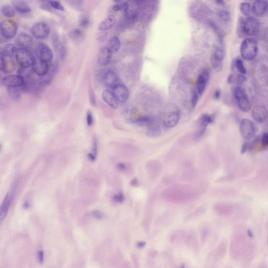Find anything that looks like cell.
Wrapping results in <instances>:
<instances>
[{
	"label": "cell",
	"instance_id": "6da1fadb",
	"mask_svg": "<svg viewBox=\"0 0 268 268\" xmlns=\"http://www.w3.org/2000/svg\"><path fill=\"white\" fill-rule=\"evenodd\" d=\"M195 190L189 186H177L166 190L164 196L166 200L175 202H183L196 197Z\"/></svg>",
	"mask_w": 268,
	"mask_h": 268
},
{
	"label": "cell",
	"instance_id": "7a4b0ae2",
	"mask_svg": "<svg viewBox=\"0 0 268 268\" xmlns=\"http://www.w3.org/2000/svg\"><path fill=\"white\" fill-rule=\"evenodd\" d=\"M258 45L256 41L252 38H247L241 45V55L243 59L252 60L257 55Z\"/></svg>",
	"mask_w": 268,
	"mask_h": 268
},
{
	"label": "cell",
	"instance_id": "3957f363",
	"mask_svg": "<svg viewBox=\"0 0 268 268\" xmlns=\"http://www.w3.org/2000/svg\"><path fill=\"white\" fill-rule=\"evenodd\" d=\"M15 55L17 62L23 68L32 67L35 59L32 52L25 48H17Z\"/></svg>",
	"mask_w": 268,
	"mask_h": 268
},
{
	"label": "cell",
	"instance_id": "277c9868",
	"mask_svg": "<svg viewBox=\"0 0 268 268\" xmlns=\"http://www.w3.org/2000/svg\"><path fill=\"white\" fill-rule=\"evenodd\" d=\"M17 28V24L13 20H6L1 22L0 32L5 38L10 39L14 38L16 36Z\"/></svg>",
	"mask_w": 268,
	"mask_h": 268
},
{
	"label": "cell",
	"instance_id": "5b68a950",
	"mask_svg": "<svg viewBox=\"0 0 268 268\" xmlns=\"http://www.w3.org/2000/svg\"><path fill=\"white\" fill-rule=\"evenodd\" d=\"M234 96L237 101L240 109L245 112H248L251 109V105L245 91L241 87H237L234 91Z\"/></svg>",
	"mask_w": 268,
	"mask_h": 268
},
{
	"label": "cell",
	"instance_id": "8992f818",
	"mask_svg": "<svg viewBox=\"0 0 268 268\" xmlns=\"http://www.w3.org/2000/svg\"><path fill=\"white\" fill-rule=\"evenodd\" d=\"M214 118L212 115L209 114H204L201 117L198 122V127L194 134V139L199 141L202 138L206 132L207 126L209 124L212 123Z\"/></svg>",
	"mask_w": 268,
	"mask_h": 268
},
{
	"label": "cell",
	"instance_id": "52a82bcc",
	"mask_svg": "<svg viewBox=\"0 0 268 268\" xmlns=\"http://www.w3.org/2000/svg\"><path fill=\"white\" fill-rule=\"evenodd\" d=\"M49 26L44 22H38L35 24L31 28L32 35L37 39H45L50 34Z\"/></svg>",
	"mask_w": 268,
	"mask_h": 268
},
{
	"label": "cell",
	"instance_id": "ba28073f",
	"mask_svg": "<svg viewBox=\"0 0 268 268\" xmlns=\"http://www.w3.org/2000/svg\"><path fill=\"white\" fill-rule=\"evenodd\" d=\"M240 132L243 138L248 140L252 138L255 134V127L254 123L249 119H243L241 122Z\"/></svg>",
	"mask_w": 268,
	"mask_h": 268
},
{
	"label": "cell",
	"instance_id": "9c48e42d",
	"mask_svg": "<svg viewBox=\"0 0 268 268\" xmlns=\"http://www.w3.org/2000/svg\"><path fill=\"white\" fill-rule=\"evenodd\" d=\"M2 83L7 88H21L24 84V80L18 75H9L3 78Z\"/></svg>",
	"mask_w": 268,
	"mask_h": 268
},
{
	"label": "cell",
	"instance_id": "30bf717a",
	"mask_svg": "<svg viewBox=\"0 0 268 268\" xmlns=\"http://www.w3.org/2000/svg\"><path fill=\"white\" fill-rule=\"evenodd\" d=\"M36 54L38 58L50 64L53 59V52L49 47L45 43H40L37 46Z\"/></svg>",
	"mask_w": 268,
	"mask_h": 268
},
{
	"label": "cell",
	"instance_id": "8fae6325",
	"mask_svg": "<svg viewBox=\"0 0 268 268\" xmlns=\"http://www.w3.org/2000/svg\"><path fill=\"white\" fill-rule=\"evenodd\" d=\"M260 29V23L257 18L249 17L243 23V32L249 36L257 34Z\"/></svg>",
	"mask_w": 268,
	"mask_h": 268
},
{
	"label": "cell",
	"instance_id": "7c38bea8",
	"mask_svg": "<svg viewBox=\"0 0 268 268\" xmlns=\"http://www.w3.org/2000/svg\"><path fill=\"white\" fill-rule=\"evenodd\" d=\"M32 68V70L36 75L39 77H41L48 72L50 67L49 64L37 58L35 59Z\"/></svg>",
	"mask_w": 268,
	"mask_h": 268
},
{
	"label": "cell",
	"instance_id": "4fadbf2b",
	"mask_svg": "<svg viewBox=\"0 0 268 268\" xmlns=\"http://www.w3.org/2000/svg\"><path fill=\"white\" fill-rule=\"evenodd\" d=\"M180 118L179 112L172 111L166 114L163 118V124L167 128H170L177 124Z\"/></svg>",
	"mask_w": 268,
	"mask_h": 268
},
{
	"label": "cell",
	"instance_id": "5bb4252c",
	"mask_svg": "<svg viewBox=\"0 0 268 268\" xmlns=\"http://www.w3.org/2000/svg\"><path fill=\"white\" fill-rule=\"evenodd\" d=\"M114 94L116 96L118 102H125L128 99L130 92L125 85L120 83L113 89Z\"/></svg>",
	"mask_w": 268,
	"mask_h": 268
},
{
	"label": "cell",
	"instance_id": "9a60e30c",
	"mask_svg": "<svg viewBox=\"0 0 268 268\" xmlns=\"http://www.w3.org/2000/svg\"><path fill=\"white\" fill-rule=\"evenodd\" d=\"M102 98L105 102L113 109H115L118 107V101L113 91L109 89H105L103 91Z\"/></svg>",
	"mask_w": 268,
	"mask_h": 268
},
{
	"label": "cell",
	"instance_id": "2e32d148",
	"mask_svg": "<svg viewBox=\"0 0 268 268\" xmlns=\"http://www.w3.org/2000/svg\"><path fill=\"white\" fill-rule=\"evenodd\" d=\"M15 43L16 45L20 47V48L27 49L32 45L33 38L30 35L22 33L16 37Z\"/></svg>",
	"mask_w": 268,
	"mask_h": 268
},
{
	"label": "cell",
	"instance_id": "e0dca14e",
	"mask_svg": "<svg viewBox=\"0 0 268 268\" xmlns=\"http://www.w3.org/2000/svg\"><path fill=\"white\" fill-rule=\"evenodd\" d=\"M104 83L108 88L113 90L117 85L120 84L118 77L115 73L109 71H107L104 77Z\"/></svg>",
	"mask_w": 268,
	"mask_h": 268
},
{
	"label": "cell",
	"instance_id": "ac0fdd59",
	"mask_svg": "<svg viewBox=\"0 0 268 268\" xmlns=\"http://www.w3.org/2000/svg\"><path fill=\"white\" fill-rule=\"evenodd\" d=\"M252 116L254 120L258 123H262L267 118L268 112L264 107L258 105L252 109Z\"/></svg>",
	"mask_w": 268,
	"mask_h": 268
},
{
	"label": "cell",
	"instance_id": "d6986e66",
	"mask_svg": "<svg viewBox=\"0 0 268 268\" xmlns=\"http://www.w3.org/2000/svg\"><path fill=\"white\" fill-rule=\"evenodd\" d=\"M0 69L4 73L12 72L15 69V64L13 58L4 57L0 56Z\"/></svg>",
	"mask_w": 268,
	"mask_h": 268
},
{
	"label": "cell",
	"instance_id": "ffe728a7",
	"mask_svg": "<svg viewBox=\"0 0 268 268\" xmlns=\"http://www.w3.org/2000/svg\"><path fill=\"white\" fill-rule=\"evenodd\" d=\"M161 134V128L159 123L156 120L152 119L147 125L146 135L150 137H157Z\"/></svg>",
	"mask_w": 268,
	"mask_h": 268
},
{
	"label": "cell",
	"instance_id": "44dd1931",
	"mask_svg": "<svg viewBox=\"0 0 268 268\" xmlns=\"http://www.w3.org/2000/svg\"><path fill=\"white\" fill-rule=\"evenodd\" d=\"M209 78V75L206 71H203L198 77L196 81V90L200 96H202L204 92Z\"/></svg>",
	"mask_w": 268,
	"mask_h": 268
},
{
	"label": "cell",
	"instance_id": "7402d4cb",
	"mask_svg": "<svg viewBox=\"0 0 268 268\" xmlns=\"http://www.w3.org/2000/svg\"><path fill=\"white\" fill-rule=\"evenodd\" d=\"M112 54V53L107 47L101 48L98 53V60L99 63L103 66L108 64L111 60Z\"/></svg>",
	"mask_w": 268,
	"mask_h": 268
},
{
	"label": "cell",
	"instance_id": "603a6c76",
	"mask_svg": "<svg viewBox=\"0 0 268 268\" xmlns=\"http://www.w3.org/2000/svg\"><path fill=\"white\" fill-rule=\"evenodd\" d=\"M11 203V196L9 193H7L5 196L0 208V222H2L7 216L8 212Z\"/></svg>",
	"mask_w": 268,
	"mask_h": 268
},
{
	"label": "cell",
	"instance_id": "cb8c5ba5",
	"mask_svg": "<svg viewBox=\"0 0 268 268\" xmlns=\"http://www.w3.org/2000/svg\"><path fill=\"white\" fill-rule=\"evenodd\" d=\"M116 22V18L115 16L113 15H109L99 24L98 28L101 31L104 32L114 27V26L115 25Z\"/></svg>",
	"mask_w": 268,
	"mask_h": 268
},
{
	"label": "cell",
	"instance_id": "d4e9b609",
	"mask_svg": "<svg viewBox=\"0 0 268 268\" xmlns=\"http://www.w3.org/2000/svg\"><path fill=\"white\" fill-rule=\"evenodd\" d=\"M268 3L264 1H256L252 5V11L258 16L264 15L268 10Z\"/></svg>",
	"mask_w": 268,
	"mask_h": 268
},
{
	"label": "cell",
	"instance_id": "484cf974",
	"mask_svg": "<svg viewBox=\"0 0 268 268\" xmlns=\"http://www.w3.org/2000/svg\"><path fill=\"white\" fill-rule=\"evenodd\" d=\"M84 33L80 28H75L70 31L68 36L71 41L75 43H79L83 40L84 38Z\"/></svg>",
	"mask_w": 268,
	"mask_h": 268
},
{
	"label": "cell",
	"instance_id": "4316f807",
	"mask_svg": "<svg viewBox=\"0 0 268 268\" xmlns=\"http://www.w3.org/2000/svg\"><path fill=\"white\" fill-rule=\"evenodd\" d=\"M15 9L21 13H28L31 11V8L28 3L24 1H13L12 2Z\"/></svg>",
	"mask_w": 268,
	"mask_h": 268
},
{
	"label": "cell",
	"instance_id": "83f0119b",
	"mask_svg": "<svg viewBox=\"0 0 268 268\" xmlns=\"http://www.w3.org/2000/svg\"><path fill=\"white\" fill-rule=\"evenodd\" d=\"M15 46L12 43H7L1 48L0 56L8 58H13L16 52Z\"/></svg>",
	"mask_w": 268,
	"mask_h": 268
},
{
	"label": "cell",
	"instance_id": "f1b7e54d",
	"mask_svg": "<svg viewBox=\"0 0 268 268\" xmlns=\"http://www.w3.org/2000/svg\"><path fill=\"white\" fill-rule=\"evenodd\" d=\"M120 46L121 43L118 37H112L111 38H109V41H108L107 47L112 54H115L118 52L120 49Z\"/></svg>",
	"mask_w": 268,
	"mask_h": 268
},
{
	"label": "cell",
	"instance_id": "f546056e",
	"mask_svg": "<svg viewBox=\"0 0 268 268\" xmlns=\"http://www.w3.org/2000/svg\"><path fill=\"white\" fill-rule=\"evenodd\" d=\"M55 67H52L51 68L49 69L48 72L46 75L41 77H39V83L41 85H46L51 83L54 77V72H55Z\"/></svg>",
	"mask_w": 268,
	"mask_h": 268
},
{
	"label": "cell",
	"instance_id": "4dcf8cb0",
	"mask_svg": "<svg viewBox=\"0 0 268 268\" xmlns=\"http://www.w3.org/2000/svg\"><path fill=\"white\" fill-rule=\"evenodd\" d=\"M134 3L135 2L128 1L127 5L124 10L125 15L128 17L133 18L136 16L137 5L136 3Z\"/></svg>",
	"mask_w": 268,
	"mask_h": 268
},
{
	"label": "cell",
	"instance_id": "1f68e13d",
	"mask_svg": "<svg viewBox=\"0 0 268 268\" xmlns=\"http://www.w3.org/2000/svg\"><path fill=\"white\" fill-rule=\"evenodd\" d=\"M54 46L56 51L60 56V57L62 59H64L66 56V49L64 47V45L62 43V41H60L58 38H54Z\"/></svg>",
	"mask_w": 268,
	"mask_h": 268
},
{
	"label": "cell",
	"instance_id": "d6a6232c",
	"mask_svg": "<svg viewBox=\"0 0 268 268\" xmlns=\"http://www.w3.org/2000/svg\"><path fill=\"white\" fill-rule=\"evenodd\" d=\"M223 60L220 59L215 55H212L211 57V63L214 70L216 72H219L223 68Z\"/></svg>",
	"mask_w": 268,
	"mask_h": 268
},
{
	"label": "cell",
	"instance_id": "836d02e7",
	"mask_svg": "<svg viewBox=\"0 0 268 268\" xmlns=\"http://www.w3.org/2000/svg\"><path fill=\"white\" fill-rule=\"evenodd\" d=\"M1 12L4 16L7 17H12L15 15L16 12L14 7L8 4H4L1 7Z\"/></svg>",
	"mask_w": 268,
	"mask_h": 268
},
{
	"label": "cell",
	"instance_id": "e575fe53",
	"mask_svg": "<svg viewBox=\"0 0 268 268\" xmlns=\"http://www.w3.org/2000/svg\"><path fill=\"white\" fill-rule=\"evenodd\" d=\"M9 96L14 100H18L20 98V93L18 88H7Z\"/></svg>",
	"mask_w": 268,
	"mask_h": 268
},
{
	"label": "cell",
	"instance_id": "d590c367",
	"mask_svg": "<svg viewBox=\"0 0 268 268\" xmlns=\"http://www.w3.org/2000/svg\"><path fill=\"white\" fill-rule=\"evenodd\" d=\"M240 10L241 13L246 16L250 14L251 11V5L249 2L241 3L240 5Z\"/></svg>",
	"mask_w": 268,
	"mask_h": 268
},
{
	"label": "cell",
	"instance_id": "8d00e7d4",
	"mask_svg": "<svg viewBox=\"0 0 268 268\" xmlns=\"http://www.w3.org/2000/svg\"><path fill=\"white\" fill-rule=\"evenodd\" d=\"M115 4L113 7V9L114 11H119L125 9L127 5L128 1H115Z\"/></svg>",
	"mask_w": 268,
	"mask_h": 268
},
{
	"label": "cell",
	"instance_id": "74e56055",
	"mask_svg": "<svg viewBox=\"0 0 268 268\" xmlns=\"http://www.w3.org/2000/svg\"><path fill=\"white\" fill-rule=\"evenodd\" d=\"M68 2L69 3L72 7H73L74 9H77L78 11H82L83 9V6H84V2L83 1H69Z\"/></svg>",
	"mask_w": 268,
	"mask_h": 268
},
{
	"label": "cell",
	"instance_id": "f35d334b",
	"mask_svg": "<svg viewBox=\"0 0 268 268\" xmlns=\"http://www.w3.org/2000/svg\"><path fill=\"white\" fill-rule=\"evenodd\" d=\"M213 55H215V56L220 58L222 60H223L224 58V52L223 49L220 46H217L214 50Z\"/></svg>",
	"mask_w": 268,
	"mask_h": 268
},
{
	"label": "cell",
	"instance_id": "ab89813d",
	"mask_svg": "<svg viewBox=\"0 0 268 268\" xmlns=\"http://www.w3.org/2000/svg\"><path fill=\"white\" fill-rule=\"evenodd\" d=\"M48 2L49 3V4L51 5V7L52 8L57 9V10L61 11H64V7L59 1H48Z\"/></svg>",
	"mask_w": 268,
	"mask_h": 268
},
{
	"label": "cell",
	"instance_id": "60d3db41",
	"mask_svg": "<svg viewBox=\"0 0 268 268\" xmlns=\"http://www.w3.org/2000/svg\"><path fill=\"white\" fill-rule=\"evenodd\" d=\"M200 94L198 93L196 90H194L193 92L192 96L191 99V107L192 109H194L196 107V105L198 102V99L200 98Z\"/></svg>",
	"mask_w": 268,
	"mask_h": 268
},
{
	"label": "cell",
	"instance_id": "b9f144b4",
	"mask_svg": "<svg viewBox=\"0 0 268 268\" xmlns=\"http://www.w3.org/2000/svg\"><path fill=\"white\" fill-rule=\"evenodd\" d=\"M218 15L220 20L223 22H228L230 20V14L226 10H220L218 13Z\"/></svg>",
	"mask_w": 268,
	"mask_h": 268
},
{
	"label": "cell",
	"instance_id": "7bdbcfd3",
	"mask_svg": "<svg viewBox=\"0 0 268 268\" xmlns=\"http://www.w3.org/2000/svg\"><path fill=\"white\" fill-rule=\"evenodd\" d=\"M236 66L237 70L239 71V72L241 73V74H245L246 73V69L244 67L243 62L240 59H237L236 62Z\"/></svg>",
	"mask_w": 268,
	"mask_h": 268
},
{
	"label": "cell",
	"instance_id": "ee69618b",
	"mask_svg": "<svg viewBox=\"0 0 268 268\" xmlns=\"http://www.w3.org/2000/svg\"><path fill=\"white\" fill-rule=\"evenodd\" d=\"M125 197L124 196V194L122 192L117 193L114 196L113 198V200L116 203H121L123 202L124 201Z\"/></svg>",
	"mask_w": 268,
	"mask_h": 268
},
{
	"label": "cell",
	"instance_id": "f6af8a7d",
	"mask_svg": "<svg viewBox=\"0 0 268 268\" xmlns=\"http://www.w3.org/2000/svg\"><path fill=\"white\" fill-rule=\"evenodd\" d=\"M90 20L87 17H83L80 21V25L83 28H88L90 25Z\"/></svg>",
	"mask_w": 268,
	"mask_h": 268
},
{
	"label": "cell",
	"instance_id": "bcb514c9",
	"mask_svg": "<svg viewBox=\"0 0 268 268\" xmlns=\"http://www.w3.org/2000/svg\"><path fill=\"white\" fill-rule=\"evenodd\" d=\"M86 123L89 126H91L93 124V117L91 111H88L86 113Z\"/></svg>",
	"mask_w": 268,
	"mask_h": 268
},
{
	"label": "cell",
	"instance_id": "7dc6e473",
	"mask_svg": "<svg viewBox=\"0 0 268 268\" xmlns=\"http://www.w3.org/2000/svg\"><path fill=\"white\" fill-rule=\"evenodd\" d=\"M261 143L264 147L268 146V133H265L262 135L261 139Z\"/></svg>",
	"mask_w": 268,
	"mask_h": 268
},
{
	"label": "cell",
	"instance_id": "c3c4849f",
	"mask_svg": "<svg viewBox=\"0 0 268 268\" xmlns=\"http://www.w3.org/2000/svg\"><path fill=\"white\" fill-rule=\"evenodd\" d=\"M37 257L38 259L39 262L40 264H43V259H44V253L43 250H39L38 252Z\"/></svg>",
	"mask_w": 268,
	"mask_h": 268
},
{
	"label": "cell",
	"instance_id": "681fc988",
	"mask_svg": "<svg viewBox=\"0 0 268 268\" xmlns=\"http://www.w3.org/2000/svg\"><path fill=\"white\" fill-rule=\"evenodd\" d=\"M246 80V78L243 75H238L237 77V82L239 84H241Z\"/></svg>",
	"mask_w": 268,
	"mask_h": 268
},
{
	"label": "cell",
	"instance_id": "f907efd6",
	"mask_svg": "<svg viewBox=\"0 0 268 268\" xmlns=\"http://www.w3.org/2000/svg\"><path fill=\"white\" fill-rule=\"evenodd\" d=\"M90 102H91V104L93 105H95L96 104V98H95V96H94V94L92 90H91L90 91Z\"/></svg>",
	"mask_w": 268,
	"mask_h": 268
},
{
	"label": "cell",
	"instance_id": "816d5d0a",
	"mask_svg": "<svg viewBox=\"0 0 268 268\" xmlns=\"http://www.w3.org/2000/svg\"><path fill=\"white\" fill-rule=\"evenodd\" d=\"M248 147H249V145H248L247 142H245V143L243 144L242 148H241V154H245V153L247 151V150L248 149Z\"/></svg>",
	"mask_w": 268,
	"mask_h": 268
},
{
	"label": "cell",
	"instance_id": "f5cc1de1",
	"mask_svg": "<svg viewBox=\"0 0 268 268\" xmlns=\"http://www.w3.org/2000/svg\"><path fill=\"white\" fill-rule=\"evenodd\" d=\"M93 215L95 218L100 219L103 217L102 214L100 212L98 211H95L93 212Z\"/></svg>",
	"mask_w": 268,
	"mask_h": 268
},
{
	"label": "cell",
	"instance_id": "db71d44e",
	"mask_svg": "<svg viewBox=\"0 0 268 268\" xmlns=\"http://www.w3.org/2000/svg\"><path fill=\"white\" fill-rule=\"evenodd\" d=\"M130 184L132 186H133V187H136V186H138V180L137 179L136 177H135V178L133 179L130 181Z\"/></svg>",
	"mask_w": 268,
	"mask_h": 268
},
{
	"label": "cell",
	"instance_id": "11a10c76",
	"mask_svg": "<svg viewBox=\"0 0 268 268\" xmlns=\"http://www.w3.org/2000/svg\"><path fill=\"white\" fill-rule=\"evenodd\" d=\"M117 167L118 170L120 171H124L127 168V166L125 164L123 163H119L117 164Z\"/></svg>",
	"mask_w": 268,
	"mask_h": 268
},
{
	"label": "cell",
	"instance_id": "9f6ffc18",
	"mask_svg": "<svg viewBox=\"0 0 268 268\" xmlns=\"http://www.w3.org/2000/svg\"><path fill=\"white\" fill-rule=\"evenodd\" d=\"M235 81V77H234L233 75H230L229 77L227 79V82L228 83L230 84H232L234 83Z\"/></svg>",
	"mask_w": 268,
	"mask_h": 268
},
{
	"label": "cell",
	"instance_id": "6f0895ef",
	"mask_svg": "<svg viewBox=\"0 0 268 268\" xmlns=\"http://www.w3.org/2000/svg\"><path fill=\"white\" fill-rule=\"evenodd\" d=\"M220 94H221L220 91L219 89H218L215 91L214 94V98L216 100H218L220 97Z\"/></svg>",
	"mask_w": 268,
	"mask_h": 268
},
{
	"label": "cell",
	"instance_id": "680465c9",
	"mask_svg": "<svg viewBox=\"0 0 268 268\" xmlns=\"http://www.w3.org/2000/svg\"><path fill=\"white\" fill-rule=\"evenodd\" d=\"M247 234L250 237H253V234H252V233L250 230H248L247 231Z\"/></svg>",
	"mask_w": 268,
	"mask_h": 268
},
{
	"label": "cell",
	"instance_id": "91938a15",
	"mask_svg": "<svg viewBox=\"0 0 268 268\" xmlns=\"http://www.w3.org/2000/svg\"><path fill=\"white\" fill-rule=\"evenodd\" d=\"M145 245V243L144 242H141V243H138V246L139 247H143Z\"/></svg>",
	"mask_w": 268,
	"mask_h": 268
},
{
	"label": "cell",
	"instance_id": "94428289",
	"mask_svg": "<svg viewBox=\"0 0 268 268\" xmlns=\"http://www.w3.org/2000/svg\"><path fill=\"white\" fill-rule=\"evenodd\" d=\"M216 2L219 5H224V2L222 1H216Z\"/></svg>",
	"mask_w": 268,
	"mask_h": 268
},
{
	"label": "cell",
	"instance_id": "6125c7cd",
	"mask_svg": "<svg viewBox=\"0 0 268 268\" xmlns=\"http://www.w3.org/2000/svg\"><path fill=\"white\" fill-rule=\"evenodd\" d=\"M181 268H184V267H183V266H182V267H181Z\"/></svg>",
	"mask_w": 268,
	"mask_h": 268
},
{
	"label": "cell",
	"instance_id": "be15d7a7",
	"mask_svg": "<svg viewBox=\"0 0 268 268\" xmlns=\"http://www.w3.org/2000/svg\"></svg>",
	"mask_w": 268,
	"mask_h": 268
}]
</instances>
